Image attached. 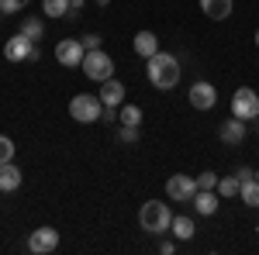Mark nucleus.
<instances>
[{
    "instance_id": "f257e3e1",
    "label": "nucleus",
    "mask_w": 259,
    "mask_h": 255,
    "mask_svg": "<svg viewBox=\"0 0 259 255\" xmlns=\"http://www.w3.org/2000/svg\"><path fill=\"white\" fill-rule=\"evenodd\" d=\"M149 62V83L156 86V90H173L180 83V62L177 56H169V52H156Z\"/></svg>"
},
{
    "instance_id": "f03ea898",
    "label": "nucleus",
    "mask_w": 259,
    "mask_h": 255,
    "mask_svg": "<svg viewBox=\"0 0 259 255\" xmlns=\"http://www.w3.org/2000/svg\"><path fill=\"white\" fill-rule=\"evenodd\" d=\"M139 224H142V231H149V235H166L169 224H173V214H169L166 203L149 200V203H142V211H139Z\"/></svg>"
},
{
    "instance_id": "7ed1b4c3",
    "label": "nucleus",
    "mask_w": 259,
    "mask_h": 255,
    "mask_svg": "<svg viewBox=\"0 0 259 255\" xmlns=\"http://www.w3.org/2000/svg\"><path fill=\"white\" fill-rule=\"evenodd\" d=\"M100 114H104V100L97 93H76L69 100V118L80 124H94V121H100Z\"/></svg>"
},
{
    "instance_id": "20e7f679",
    "label": "nucleus",
    "mask_w": 259,
    "mask_h": 255,
    "mask_svg": "<svg viewBox=\"0 0 259 255\" xmlns=\"http://www.w3.org/2000/svg\"><path fill=\"white\" fill-rule=\"evenodd\" d=\"M80 69L94 79V83H104V79L114 76V59H111L104 48H94V52H87V56H83V66H80Z\"/></svg>"
},
{
    "instance_id": "39448f33",
    "label": "nucleus",
    "mask_w": 259,
    "mask_h": 255,
    "mask_svg": "<svg viewBox=\"0 0 259 255\" xmlns=\"http://www.w3.org/2000/svg\"><path fill=\"white\" fill-rule=\"evenodd\" d=\"M232 114L242 118V121L259 118V93L252 86H239V90H235V97H232Z\"/></svg>"
},
{
    "instance_id": "423d86ee",
    "label": "nucleus",
    "mask_w": 259,
    "mask_h": 255,
    "mask_svg": "<svg viewBox=\"0 0 259 255\" xmlns=\"http://www.w3.org/2000/svg\"><path fill=\"white\" fill-rule=\"evenodd\" d=\"M83 56H87V48H83L80 38H62L59 45H56V62H59V66H66V69L83 66Z\"/></svg>"
},
{
    "instance_id": "0eeeda50",
    "label": "nucleus",
    "mask_w": 259,
    "mask_h": 255,
    "mask_svg": "<svg viewBox=\"0 0 259 255\" xmlns=\"http://www.w3.org/2000/svg\"><path fill=\"white\" fill-rule=\"evenodd\" d=\"M4 56H7V62H31V59H38V48H35L31 38H24L18 31L14 38L4 45Z\"/></svg>"
},
{
    "instance_id": "6e6552de",
    "label": "nucleus",
    "mask_w": 259,
    "mask_h": 255,
    "mask_svg": "<svg viewBox=\"0 0 259 255\" xmlns=\"http://www.w3.org/2000/svg\"><path fill=\"white\" fill-rule=\"evenodd\" d=\"M166 193H169V200H177V203H190L194 193H197V179L177 173V176L166 179Z\"/></svg>"
},
{
    "instance_id": "1a4fd4ad",
    "label": "nucleus",
    "mask_w": 259,
    "mask_h": 255,
    "mask_svg": "<svg viewBox=\"0 0 259 255\" xmlns=\"http://www.w3.org/2000/svg\"><path fill=\"white\" fill-rule=\"evenodd\" d=\"M28 248L35 255H49V252H56L59 248V231L56 228H38V231H31V238H28Z\"/></svg>"
},
{
    "instance_id": "9d476101",
    "label": "nucleus",
    "mask_w": 259,
    "mask_h": 255,
    "mask_svg": "<svg viewBox=\"0 0 259 255\" xmlns=\"http://www.w3.org/2000/svg\"><path fill=\"white\" fill-rule=\"evenodd\" d=\"M190 104H194L197 111H211V107L218 104V90H214L211 83H194V86H190Z\"/></svg>"
},
{
    "instance_id": "9b49d317",
    "label": "nucleus",
    "mask_w": 259,
    "mask_h": 255,
    "mask_svg": "<svg viewBox=\"0 0 259 255\" xmlns=\"http://www.w3.org/2000/svg\"><path fill=\"white\" fill-rule=\"evenodd\" d=\"M190 203H194V211H197L200 217H211V214H214V211H218L221 196H218V190H197Z\"/></svg>"
},
{
    "instance_id": "f8f14e48",
    "label": "nucleus",
    "mask_w": 259,
    "mask_h": 255,
    "mask_svg": "<svg viewBox=\"0 0 259 255\" xmlns=\"http://www.w3.org/2000/svg\"><path fill=\"white\" fill-rule=\"evenodd\" d=\"M100 100H104V107H121V100H124V86H121V79H104L100 83Z\"/></svg>"
},
{
    "instance_id": "ddd939ff",
    "label": "nucleus",
    "mask_w": 259,
    "mask_h": 255,
    "mask_svg": "<svg viewBox=\"0 0 259 255\" xmlns=\"http://www.w3.org/2000/svg\"><path fill=\"white\" fill-rule=\"evenodd\" d=\"M218 135H221V141H225V145H242V138H245V121L232 114V118L221 124Z\"/></svg>"
},
{
    "instance_id": "4468645a",
    "label": "nucleus",
    "mask_w": 259,
    "mask_h": 255,
    "mask_svg": "<svg viewBox=\"0 0 259 255\" xmlns=\"http://www.w3.org/2000/svg\"><path fill=\"white\" fill-rule=\"evenodd\" d=\"M132 48H135V56H142V59H152V56L159 52V38H156L152 31H139L135 41H132Z\"/></svg>"
},
{
    "instance_id": "2eb2a0df",
    "label": "nucleus",
    "mask_w": 259,
    "mask_h": 255,
    "mask_svg": "<svg viewBox=\"0 0 259 255\" xmlns=\"http://www.w3.org/2000/svg\"><path fill=\"white\" fill-rule=\"evenodd\" d=\"M21 179L24 176H21V169L14 162H4V166H0V190H4V193H14L21 186Z\"/></svg>"
},
{
    "instance_id": "dca6fc26",
    "label": "nucleus",
    "mask_w": 259,
    "mask_h": 255,
    "mask_svg": "<svg viewBox=\"0 0 259 255\" xmlns=\"http://www.w3.org/2000/svg\"><path fill=\"white\" fill-rule=\"evenodd\" d=\"M200 11L211 21H225L232 14V0H200Z\"/></svg>"
},
{
    "instance_id": "f3484780",
    "label": "nucleus",
    "mask_w": 259,
    "mask_h": 255,
    "mask_svg": "<svg viewBox=\"0 0 259 255\" xmlns=\"http://www.w3.org/2000/svg\"><path fill=\"white\" fill-rule=\"evenodd\" d=\"M239 196L245 200V207H259V179H256V176L242 179V190H239Z\"/></svg>"
},
{
    "instance_id": "a211bd4d",
    "label": "nucleus",
    "mask_w": 259,
    "mask_h": 255,
    "mask_svg": "<svg viewBox=\"0 0 259 255\" xmlns=\"http://www.w3.org/2000/svg\"><path fill=\"white\" fill-rule=\"evenodd\" d=\"M169 231L177 235V241H190L197 228H194V221H190V217H173V224H169Z\"/></svg>"
},
{
    "instance_id": "6ab92c4d",
    "label": "nucleus",
    "mask_w": 259,
    "mask_h": 255,
    "mask_svg": "<svg viewBox=\"0 0 259 255\" xmlns=\"http://www.w3.org/2000/svg\"><path fill=\"white\" fill-rule=\"evenodd\" d=\"M21 35H24V38H31L35 45H38V38L45 35V24H41L38 18H24V21H21Z\"/></svg>"
},
{
    "instance_id": "aec40b11",
    "label": "nucleus",
    "mask_w": 259,
    "mask_h": 255,
    "mask_svg": "<svg viewBox=\"0 0 259 255\" xmlns=\"http://www.w3.org/2000/svg\"><path fill=\"white\" fill-rule=\"evenodd\" d=\"M218 196H239V190H242V179L239 176H218Z\"/></svg>"
},
{
    "instance_id": "412c9836",
    "label": "nucleus",
    "mask_w": 259,
    "mask_h": 255,
    "mask_svg": "<svg viewBox=\"0 0 259 255\" xmlns=\"http://www.w3.org/2000/svg\"><path fill=\"white\" fill-rule=\"evenodd\" d=\"M118 121L121 124H135V128H139L142 124V107H135V104H121L118 107Z\"/></svg>"
},
{
    "instance_id": "4be33fe9",
    "label": "nucleus",
    "mask_w": 259,
    "mask_h": 255,
    "mask_svg": "<svg viewBox=\"0 0 259 255\" xmlns=\"http://www.w3.org/2000/svg\"><path fill=\"white\" fill-rule=\"evenodd\" d=\"M41 11L49 18H66L69 14V0H41Z\"/></svg>"
},
{
    "instance_id": "5701e85b",
    "label": "nucleus",
    "mask_w": 259,
    "mask_h": 255,
    "mask_svg": "<svg viewBox=\"0 0 259 255\" xmlns=\"http://www.w3.org/2000/svg\"><path fill=\"white\" fill-rule=\"evenodd\" d=\"M118 141L121 145H135V141H139V128H135V124H121Z\"/></svg>"
},
{
    "instance_id": "b1692460",
    "label": "nucleus",
    "mask_w": 259,
    "mask_h": 255,
    "mask_svg": "<svg viewBox=\"0 0 259 255\" xmlns=\"http://www.w3.org/2000/svg\"><path fill=\"white\" fill-rule=\"evenodd\" d=\"M4 162H14V141L7 135H0V166Z\"/></svg>"
},
{
    "instance_id": "393cba45",
    "label": "nucleus",
    "mask_w": 259,
    "mask_h": 255,
    "mask_svg": "<svg viewBox=\"0 0 259 255\" xmlns=\"http://www.w3.org/2000/svg\"><path fill=\"white\" fill-rule=\"evenodd\" d=\"M28 4H31V0H0V11H4V14H18Z\"/></svg>"
},
{
    "instance_id": "a878e982",
    "label": "nucleus",
    "mask_w": 259,
    "mask_h": 255,
    "mask_svg": "<svg viewBox=\"0 0 259 255\" xmlns=\"http://www.w3.org/2000/svg\"><path fill=\"white\" fill-rule=\"evenodd\" d=\"M218 186V176L214 173H200L197 176V190H214Z\"/></svg>"
},
{
    "instance_id": "bb28decb",
    "label": "nucleus",
    "mask_w": 259,
    "mask_h": 255,
    "mask_svg": "<svg viewBox=\"0 0 259 255\" xmlns=\"http://www.w3.org/2000/svg\"><path fill=\"white\" fill-rule=\"evenodd\" d=\"M100 35H87V38H83V48H87V52H94V48H100Z\"/></svg>"
},
{
    "instance_id": "cd10ccee",
    "label": "nucleus",
    "mask_w": 259,
    "mask_h": 255,
    "mask_svg": "<svg viewBox=\"0 0 259 255\" xmlns=\"http://www.w3.org/2000/svg\"><path fill=\"white\" fill-rule=\"evenodd\" d=\"M159 252H162V255H169V252H177V245H173V241H162Z\"/></svg>"
},
{
    "instance_id": "c85d7f7f",
    "label": "nucleus",
    "mask_w": 259,
    "mask_h": 255,
    "mask_svg": "<svg viewBox=\"0 0 259 255\" xmlns=\"http://www.w3.org/2000/svg\"><path fill=\"white\" fill-rule=\"evenodd\" d=\"M83 4H87V0H69V14H76V11H80Z\"/></svg>"
},
{
    "instance_id": "c756f323",
    "label": "nucleus",
    "mask_w": 259,
    "mask_h": 255,
    "mask_svg": "<svg viewBox=\"0 0 259 255\" xmlns=\"http://www.w3.org/2000/svg\"><path fill=\"white\" fill-rule=\"evenodd\" d=\"M94 4H97V7H107V4H111V0H94Z\"/></svg>"
},
{
    "instance_id": "7c9ffc66",
    "label": "nucleus",
    "mask_w": 259,
    "mask_h": 255,
    "mask_svg": "<svg viewBox=\"0 0 259 255\" xmlns=\"http://www.w3.org/2000/svg\"><path fill=\"white\" fill-rule=\"evenodd\" d=\"M256 48H259V31H256Z\"/></svg>"
},
{
    "instance_id": "2f4dec72",
    "label": "nucleus",
    "mask_w": 259,
    "mask_h": 255,
    "mask_svg": "<svg viewBox=\"0 0 259 255\" xmlns=\"http://www.w3.org/2000/svg\"><path fill=\"white\" fill-rule=\"evenodd\" d=\"M256 179H259V169H256Z\"/></svg>"
}]
</instances>
